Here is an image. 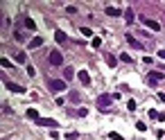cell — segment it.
<instances>
[{
    "label": "cell",
    "instance_id": "3957f363",
    "mask_svg": "<svg viewBox=\"0 0 165 140\" xmlns=\"http://www.w3.org/2000/svg\"><path fill=\"white\" fill-rule=\"evenodd\" d=\"M2 84H5V86L12 90V93H18V95H23V93H25V88L21 86V84H14L12 79H7V77H2Z\"/></svg>",
    "mask_w": 165,
    "mask_h": 140
},
{
    "label": "cell",
    "instance_id": "ba28073f",
    "mask_svg": "<svg viewBox=\"0 0 165 140\" xmlns=\"http://www.w3.org/2000/svg\"><path fill=\"white\" fill-rule=\"evenodd\" d=\"M77 79H79L84 86H91V75H88V70H79V72H77Z\"/></svg>",
    "mask_w": 165,
    "mask_h": 140
},
{
    "label": "cell",
    "instance_id": "8fae6325",
    "mask_svg": "<svg viewBox=\"0 0 165 140\" xmlns=\"http://www.w3.org/2000/svg\"><path fill=\"white\" fill-rule=\"evenodd\" d=\"M122 16H124V21H127V25H131V23H133V9H131V7L124 9V14H122Z\"/></svg>",
    "mask_w": 165,
    "mask_h": 140
},
{
    "label": "cell",
    "instance_id": "7c38bea8",
    "mask_svg": "<svg viewBox=\"0 0 165 140\" xmlns=\"http://www.w3.org/2000/svg\"><path fill=\"white\" fill-rule=\"evenodd\" d=\"M41 45H43V39H41V36H34V39L30 41V48H32V50H36V48H41Z\"/></svg>",
    "mask_w": 165,
    "mask_h": 140
},
{
    "label": "cell",
    "instance_id": "4316f807",
    "mask_svg": "<svg viewBox=\"0 0 165 140\" xmlns=\"http://www.w3.org/2000/svg\"><path fill=\"white\" fill-rule=\"evenodd\" d=\"M82 34H84V36H93V34H91V30H88V27H82Z\"/></svg>",
    "mask_w": 165,
    "mask_h": 140
},
{
    "label": "cell",
    "instance_id": "6da1fadb",
    "mask_svg": "<svg viewBox=\"0 0 165 140\" xmlns=\"http://www.w3.org/2000/svg\"><path fill=\"white\" fill-rule=\"evenodd\" d=\"M111 102H113V95H109V93H104V95L98 97V106H100L102 113H106V111H109V104H111Z\"/></svg>",
    "mask_w": 165,
    "mask_h": 140
},
{
    "label": "cell",
    "instance_id": "4fadbf2b",
    "mask_svg": "<svg viewBox=\"0 0 165 140\" xmlns=\"http://www.w3.org/2000/svg\"><path fill=\"white\" fill-rule=\"evenodd\" d=\"M54 39H57V41H59V43L63 45V43L68 41V36H66V32H61V30H57V32H54Z\"/></svg>",
    "mask_w": 165,
    "mask_h": 140
},
{
    "label": "cell",
    "instance_id": "30bf717a",
    "mask_svg": "<svg viewBox=\"0 0 165 140\" xmlns=\"http://www.w3.org/2000/svg\"><path fill=\"white\" fill-rule=\"evenodd\" d=\"M104 12H106V16H113V18H118V16H122V14H124L122 9H118V7H106Z\"/></svg>",
    "mask_w": 165,
    "mask_h": 140
},
{
    "label": "cell",
    "instance_id": "5bb4252c",
    "mask_svg": "<svg viewBox=\"0 0 165 140\" xmlns=\"http://www.w3.org/2000/svg\"><path fill=\"white\" fill-rule=\"evenodd\" d=\"M23 23H25V27H27L30 32H34V30H36V23L32 21V18H27V16H25V18H23Z\"/></svg>",
    "mask_w": 165,
    "mask_h": 140
},
{
    "label": "cell",
    "instance_id": "d4e9b609",
    "mask_svg": "<svg viewBox=\"0 0 165 140\" xmlns=\"http://www.w3.org/2000/svg\"><path fill=\"white\" fill-rule=\"evenodd\" d=\"M127 109H129V111H136V102H133V99L127 102Z\"/></svg>",
    "mask_w": 165,
    "mask_h": 140
},
{
    "label": "cell",
    "instance_id": "83f0119b",
    "mask_svg": "<svg viewBox=\"0 0 165 140\" xmlns=\"http://www.w3.org/2000/svg\"><path fill=\"white\" fill-rule=\"evenodd\" d=\"M149 118H152V120H158V113H156V111L152 109V111H149Z\"/></svg>",
    "mask_w": 165,
    "mask_h": 140
},
{
    "label": "cell",
    "instance_id": "44dd1931",
    "mask_svg": "<svg viewBox=\"0 0 165 140\" xmlns=\"http://www.w3.org/2000/svg\"><path fill=\"white\" fill-rule=\"evenodd\" d=\"M100 45H102V39H100V36H95V39H93V48H100Z\"/></svg>",
    "mask_w": 165,
    "mask_h": 140
},
{
    "label": "cell",
    "instance_id": "9c48e42d",
    "mask_svg": "<svg viewBox=\"0 0 165 140\" xmlns=\"http://www.w3.org/2000/svg\"><path fill=\"white\" fill-rule=\"evenodd\" d=\"M127 43L131 45V48H136V50H142V48H145V45H142L138 39H136V36H131V34H127Z\"/></svg>",
    "mask_w": 165,
    "mask_h": 140
},
{
    "label": "cell",
    "instance_id": "ffe728a7",
    "mask_svg": "<svg viewBox=\"0 0 165 140\" xmlns=\"http://www.w3.org/2000/svg\"><path fill=\"white\" fill-rule=\"evenodd\" d=\"M0 66H2V68H12V61H9V59H0Z\"/></svg>",
    "mask_w": 165,
    "mask_h": 140
},
{
    "label": "cell",
    "instance_id": "7402d4cb",
    "mask_svg": "<svg viewBox=\"0 0 165 140\" xmlns=\"http://www.w3.org/2000/svg\"><path fill=\"white\" fill-rule=\"evenodd\" d=\"M109 138H111V140H122V136H120V133H115V131H111Z\"/></svg>",
    "mask_w": 165,
    "mask_h": 140
},
{
    "label": "cell",
    "instance_id": "52a82bcc",
    "mask_svg": "<svg viewBox=\"0 0 165 140\" xmlns=\"http://www.w3.org/2000/svg\"><path fill=\"white\" fill-rule=\"evenodd\" d=\"M36 124L38 127H48V129H50V127H59V124H57V120H52V118H38Z\"/></svg>",
    "mask_w": 165,
    "mask_h": 140
},
{
    "label": "cell",
    "instance_id": "277c9868",
    "mask_svg": "<svg viewBox=\"0 0 165 140\" xmlns=\"http://www.w3.org/2000/svg\"><path fill=\"white\" fill-rule=\"evenodd\" d=\"M142 25L147 27V30H152V32H158V30H161V23L154 21V18H145V16H142Z\"/></svg>",
    "mask_w": 165,
    "mask_h": 140
},
{
    "label": "cell",
    "instance_id": "ac0fdd59",
    "mask_svg": "<svg viewBox=\"0 0 165 140\" xmlns=\"http://www.w3.org/2000/svg\"><path fill=\"white\" fill-rule=\"evenodd\" d=\"M72 75H75V72H72V68H66V70H63V81L72 79Z\"/></svg>",
    "mask_w": 165,
    "mask_h": 140
},
{
    "label": "cell",
    "instance_id": "f546056e",
    "mask_svg": "<svg viewBox=\"0 0 165 140\" xmlns=\"http://www.w3.org/2000/svg\"><path fill=\"white\" fill-rule=\"evenodd\" d=\"M156 138H161V140L165 138V131H163V129H158V131H156Z\"/></svg>",
    "mask_w": 165,
    "mask_h": 140
},
{
    "label": "cell",
    "instance_id": "e0dca14e",
    "mask_svg": "<svg viewBox=\"0 0 165 140\" xmlns=\"http://www.w3.org/2000/svg\"><path fill=\"white\" fill-rule=\"evenodd\" d=\"M27 118L30 120H38V111L36 109H27Z\"/></svg>",
    "mask_w": 165,
    "mask_h": 140
},
{
    "label": "cell",
    "instance_id": "cb8c5ba5",
    "mask_svg": "<svg viewBox=\"0 0 165 140\" xmlns=\"http://www.w3.org/2000/svg\"><path fill=\"white\" fill-rule=\"evenodd\" d=\"M120 61H124V63H131V57H129V54H120Z\"/></svg>",
    "mask_w": 165,
    "mask_h": 140
},
{
    "label": "cell",
    "instance_id": "2e32d148",
    "mask_svg": "<svg viewBox=\"0 0 165 140\" xmlns=\"http://www.w3.org/2000/svg\"><path fill=\"white\" fill-rule=\"evenodd\" d=\"M104 59H106V63H109V68H113V66H115V63H118V59H115V57H113V54H106V57H104Z\"/></svg>",
    "mask_w": 165,
    "mask_h": 140
},
{
    "label": "cell",
    "instance_id": "603a6c76",
    "mask_svg": "<svg viewBox=\"0 0 165 140\" xmlns=\"http://www.w3.org/2000/svg\"><path fill=\"white\" fill-rule=\"evenodd\" d=\"M136 129H138V131H147V127H145V122H136Z\"/></svg>",
    "mask_w": 165,
    "mask_h": 140
},
{
    "label": "cell",
    "instance_id": "d6986e66",
    "mask_svg": "<svg viewBox=\"0 0 165 140\" xmlns=\"http://www.w3.org/2000/svg\"><path fill=\"white\" fill-rule=\"evenodd\" d=\"M75 115H77V118H86V115H88V109H77Z\"/></svg>",
    "mask_w": 165,
    "mask_h": 140
},
{
    "label": "cell",
    "instance_id": "9a60e30c",
    "mask_svg": "<svg viewBox=\"0 0 165 140\" xmlns=\"http://www.w3.org/2000/svg\"><path fill=\"white\" fill-rule=\"evenodd\" d=\"M14 61L18 63V66H23V63H25V52H16L14 54Z\"/></svg>",
    "mask_w": 165,
    "mask_h": 140
},
{
    "label": "cell",
    "instance_id": "4dcf8cb0",
    "mask_svg": "<svg viewBox=\"0 0 165 140\" xmlns=\"http://www.w3.org/2000/svg\"><path fill=\"white\" fill-rule=\"evenodd\" d=\"M158 59H165V50H158Z\"/></svg>",
    "mask_w": 165,
    "mask_h": 140
},
{
    "label": "cell",
    "instance_id": "f1b7e54d",
    "mask_svg": "<svg viewBox=\"0 0 165 140\" xmlns=\"http://www.w3.org/2000/svg\"><path fill=\"white\" fill-rule=\"evenodd\" d=\"M27 75H30V77H34V75H36V70H34L32 66H27Z\"/></svg>",
    "mask_w": 165,
    "mask_h": 140
},
{
    "label": "cell",
    "instance_id": "5b68a950",
    "mask_svg": "<svg viewBox=\"0 0 165 140\" xmlns=\"http://www.w3.org/2000/svg\"><path fill=\"white\" fill-rule=\"evenodd\" d=\"M48 61H50L52 66H61V63H63V57H61V52L52 50V52H50V57H48Z\"/></svg>",
    "mask_w": 165,
    "mask_h": 140
},
{
    "label": "cell",
    "instance_id": "8992f818",
    "mask_svg": "<svg viewBox=\"0 0 165 140\" xmlns=\"http://www.w3.org/2000/svg\"><path fill=\"white\" fill-rule=\"evenodd\" d=\"M163 77H165V75H163V72H158V70H154V72H149V75H147V79H149L152 86H156L158 81H163Z\"/></svg>",
    "mask_w": 165,
    "mask_h": 140
},
{
    "label": "cell",
    "instance_id": "7a4b0ae2",
    "mask_svg": "<svg viewBox=\"0 0 165 140\" xmlns=\"http://www.w3.org/2000/svg\"><path fill=\"white\" fill-rule=\"evenodd\" d=\"M50 90H52V95L63 93V90H66V81H63V79H52V81H50Z\"/></svg>",
    "mask_w": 165,
    "mask_h": 140
},
{
    "label": "cell",
    "instance_id": "484cf974",
    "mask_svg": "<svg viewBox=\"0 0 165 140\" xmlns=\"http://www.w3.org/2000/svg\"><path fill=\"white\" fill-rule=\"evenodd\" d=\"M66 138H68V140H75V138H77V131H68Z\"/></svg>",
    "mask_w": 165,
    "mask_h": 140
}]
</instances>
